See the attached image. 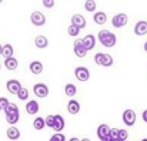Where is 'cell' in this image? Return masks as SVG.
Returning <instances> with one entry per match:
<instances>
[{"mask_svg":"<svg viewBox=\"0 0 147 141\" xmlns=\"http://www.w3.org/2000/svg\"><path fill=\"white\" fill-rule=\"evenodd\" d=\"M97 37H98V40H100V43H101L104 47H107V48L114 47V46H116V43H117V37H116V34L110 33L107 29L100 30V32H98Z\"/></svg>","mask_w":147,"mask_h":141,"instance_id":"6da1fadb","label":"cell"},{"mask_svg":"<svg viewBox=\"0 0 147 141\" xmlns=\"http://www.w3.org/2000/svg\"><path fill=\"white\" fill-rule=\"evenodd\" d=\"M6 113V120H7V123L10 124V126H14L17 121H19V117H20V114H19V107L16 105V104H9V107H7V110L4 111Z\"/></svg>","mask_w":147,"mask_h":141,"instance_id":"7a4b0ae2","label":"cell"},{"mask_svg":"<svg viewBox=\"0 0 147 141\" xmlns=\"http://www.w3.org/2000/svg\"><path fill=\"white\" fill-rule=\"evenodd\" d=\"M94 63L101 66V67H110V66H113V57L110 54L96 53L94 54Z\"/></svg>","mask_w":147,"mask_h":141,"instance_id":"3957f363","label":"cell"},{"mask_svg":"<svg viewBox=\"0 0 147 141\" xmlns=\"http://www.w3.org/2000/svg\"><path fill=\"white\" fill-rule=\"evenodd\" d=\"M74 76H76V79H77L79 81L84 83V81H87V80L90 79V71H89V68H86V67H76Z\"/></svg>","mask_w":147,"mask_h":141,"instance_id":"277c9868","label":"cell"},{"mask_svg":"<svg viewBox=\"0 0 147 141\" xmlns=\"http://www.w3.org/2000/svg\"><path fill=\"white\" fill-rule=\"evenodd\" d=\"M127 21H129V17H127V14H124V13H119V14H116V16L111 19V24H113L114 27H117V29L126 26Z\"/></svg>","mask_w":147,"mask_h":141,"instance_id":"5b68a950","label":"cell"},{"mask_svg":"<svg viewBox=\"0 0 147 141\" xmlns=\"http://www.w3.org/2000/svg\"><path fill=\"white\" fill-rule=\"evenodd\" d=\"M123 123L127 126V127H131V126H134V123H136V113L133 111V110H130V108H127L124 113H123Z\"/></svg>","mask_w":147,"mask_h":141,"instance_id":"8992f818","label":"cell"},{"mask_svg":"<svg viewBox=\"0 0 147 141\" xmlns=\"http://www.w3.org/2000/svg\"><path fill=\"white\" fill-rule=\"evenodd\" d=\"M30 20H32V23H33L34 26H37V27H40V26H43V24L46 23V17H45V14H43L42 11H37V10L32 13Z\"/></svg>","mask_w":147,"mask_h":141,"instance_id":"52a82bcc","label":"cell"},{"mask_svg":"<svg viewBox=\"0 0 147 141\" xmlns=\"http://www.w3.org/2000/svg\"><path fill=\"white\" fill-rule=\"evenodd\" d=\"M74 54L77 57H80V58L86 57V54H87V50H86V47L83 44V40L82 39L74 40Z\"/></svg>","mask_w":147,"mask_h":141,"instance_id":"ba28073f","label":"cell"},{"mask_svg":"<svg viewBox=\"0 0 147 141\" xmlns=\"http://www.w3.org/2000/svg\"><path fill=\"white\" fill-rule=\"evenodd\" d=\"M6 87H7V91L10 94H16L20 91V89L23 87L22 84H20V81L19 80H16V79H13V80H9L7 83H6Z\"/></svg>","mask_w":147,"mask_h":141,"instance_id":"9c48e42d","label":"cell"},{"mask_svg":"<svg viewBox=\"0 0 147 141\" xmlns=\"http://www.w3.org/2000/svg\"><path fill=\"white\" fill-rule=\"evenodd\" d=\"M33 91H34V94H36L37 97L45 98V97H47V94H49V89H47L46 84H43V83H37V84L33 87Z\"/></svg>","mask_w":147,"mask_h":141,"instance_id":"30bf717a","label":"cell"},{"mask_svg":"<svg viewBox=\"0 0 147 141\" xmlns=\"http://www.w3.org/2000/svg\"><path fill=\"white\" fill-rule=\"evenodd\" d=\"M71 24L76 26L77 29H84L87 23H86L84 16H82V14H74V16L71 17Z\"/></svg>","mask_w":147,"mask_h":141,"instance_id":"8fae6325","label":"cell"},{"mask_svg":"<svg viewBox=\"0 0 147 141\" xmlns=\"http://www.w3.org/2000/svg\"><path fill=\"white\" fill-rule=\"evenodd\" d=\"M39 103L36 101V100H30V101H27V104H26V113L27 114H30V115H34L36 113H39Z\"/></svg>","mask_w":147,"mask_h":141,"instance_id":"7c38bea8","label":"cell"},{"mask_svg":"<svg viewBox=\"0 0 147 141\" xmlns=\"http://www.w3.org/2000/svg\"><path fill=\"white\" fill-rule=\"evenodd\" d=\"M82 40H83V44H84L87 51H89V50H93L94 46H96V37H94L93 34H87V36H84Z\"/></svg>","mask_w":147,"mask_h":141,"instance_id":"4fadbf2b","label":"cell"},{"mask_svg":"<svg viewBox=\"0 0 147 141\" xmlns=\"http://www.w3.org/2000/svg\"><path fill=\"white\" fill-rule=\"evenodd\" d=\"M110 131H111V128L107 124H100L97 127V137L100 138V141L103 140V138H106V137H109L110 136Z\"/></svg>","mask_w":147,"mask_h":141,"instance_id":"5bb4252c","label":"cell"},{"mask_svg":"<svg viewBox=\"0 0 147 141\" xmlns=\"http://www.w3.org/2000/svg\"><path fill=\"white\" fill-rule=\"evenodd\" d=\"M134 33L137 36H144V34H147V21H144V20L137 21L136 26H134Z\"/></svg>","mask_w":147,"mask_h":141,"instance_id":"9a60e30c","label":"cell"},{"mask_svg":"<svg viewBox=\"0 0 147 141\" xmlns=\"http://www.w3.org/2000/svg\"><path fill=\"white\" fill-rule=\"evenodd\" d=\"M63 128H64V118H63L60 114H56V115H54V126H53V130H54L56 133H60Z\"/></svg>","mask_w":147,"mask_h":141,"instance_id":"2e32d148","label":"cell"},{"mask_svg":"<svg viewBox=\"0 0 147 141\" xmlns=\"http://www.w3.org/2000/svg\"><path fill=\"white\" fill-rule=\"evenodd\" d=\"M7 138L11 141L19 140V138H20V130H19L17 127H14V126H10V127L7 128Z\"/></svg>","mask_w":147,"mask_h":141,"instance_id":"e0dca14e","label":"cell"},{"mask_svg":"<svg viewBox=\"0 0 147 141\" xmlns=\"http://www.w3.org/2000/svg\"><path fill=\"white\" fill-rule=\"evenodd\" d=\"M67 111H69L70 114H77V113L80 111V104H79V101L70 100L69 104H67Z\"/></svg>","mask_w":147,"mask_h":141,"instance_id":"ac0fdd59","label":"cell"},{"mask_svg":"<svg viewBox=\"0 0 147 141\" xmlns=\"http://www.w3.org/2000/svg\"><path fill=\"white\" fill-rule=\"evenodd\" d=\"M29 68H30V71L33 74H40L43 71V63H40V61H32Z\"/></svg>","mask_w":147,"mask_h":141,"instance_id":"d6986e66","label":"cell"},{"mask_svg":"<svg viewBox=\"0 0 147 141\" xmlns=\"http://www.w3.org/2000/svg\"><path fill=\"white\" fill-rule=\"evenodd\" d=\"M93 20H94V23H96V24H104V23L107 21V16H106V13H104V11H96V13H94Z\"/></svg>","mask_w":147,"mask_h":141,"instance_id":"ffe728a7","label":"cell"},{"mask_svg":"<svg viewBox=\"0 0 147 141\" xmlns=\"http://www.w3.org/2000/svg\"><path fill=\"white\" fill-rule=\"evenodd\" d=\"M17 66H19V63H17V60H16L14 57H11V58H6V60H4V67H6L7 70H10V71L16 70Z\"/></svg>","mask_w":147,"mask_h":141,"instance_id":"44dd1931","label":"cell"},{"mask_svg":"<svg viewBox=\"0 0 147 141\" xmlns=\"http://www.w3.org/2000/svg\"><path fill=\"white\" fill-rule=\"evenodd\" d=\"M34 44H36V47H39V48H46V47L49 46V40L45 36H37L34 39Z\"/></svg>","mask_w":147,"mask_h":141,"instance_id":"7402d4cb","label":"cell"},{"mask_svg":"<svg viewBox=\"0 0 147 141\" xmlns=\"http://www.w3.org/2000/svg\"><path fill=\"white\" fill-rule=\"evenodd\" d=\"M13 53H14V50H13V46H11V44H4V46H3L1 56L4 57V60H6V58H11V57H13Z\"/></svg>","mask_w":147,"mask_h":141,"instance_id":"603a6c76","label":"cell"},{"mask_svg":"<svg viewBox=\"0 0 147 141\" xmlns=\"http://www.w3.org/2000/svg\"><path fill=\"white\" fill-rule=\"evenodd\" d=\"M64 93H66L67 97H74L76 93H77V89H76L74 84L69 83V84H66V87H64Z\"/></svg>","mask_w":147,"mask_h":141,"instance_id":"cb8c5ba5","label":"cell"},{"mask_svg":"<svg viewBox=\"0 0 147 141\" xmlns=\"http://www.w3.org/2000/svg\"><path fill=\"white\" fill-rule=\"evenodd\" d=\"M33 127H34L36 130H43V128L46 127L45 118H43V117H36V120L33 121Z\"/></svg>","mask_w":147,"mask_h":141,"instance_id":"d4e9b609","label":"cell"},{"mask_svg":"<svg viewBox=\"0 0 147 141\" xmlns=\"http://www.w3.org/2000/svg\"><path fill=\"white\" fill-rule=\"evenodd\" d=\"M17 98H19V100H22V101L27 100V98H29V90H27L26 87H22V89H20V91L17 93Z\"/></svg>","mask_w":147,"mask_h":141,"instance_id":"484cf974","label":"cell"},{"mask_svg":"<svg viewBox=\"0 0 147 141\" xmlns=\"http://www.w3.org/2000/svg\"><path fill=\"white\" fill-rule=\"evenodd\" d=\"M96 7H97L96 1H93V0H87V1H84V9H86L87 11H94Z\"/></svg>","mask_w":147,"mask_h":141,"instance_id":"4316f807","label":"cell"},{"mask_svg":"<svg viewBox=\"0 0 147 141\" xmlns=\"http://www.w3.org/2000/svg\"><path fill=\"white\" fill-rule=\"evenodd\" d=\"M129 138V133H127V130H120L119 128V137H117V141H127Z\"/></svg>","mask_w":147,"mask_h":141,"instance_id":"83f0119b","label":"cell"},{"mask_svg":"<svg viewBox=\"0 0 147 141\" xmlns=\"http://www.w3.org/2000/svg\"><path fill=\"white\" fill-rule=\"evenodd\" d=\"M69 34L70 36H73V37H76V36H79V33H80V29H77L76 26H73V24H70L69 26Z\"/></svg>","mask_w":147,"mask_h":141,"instance_id":"f1b7e54d","label":"cell"},{"mask_svg":"<svg viewBox=\"0 0 147 141\" xmlns=\"http://www.w3.org/2000/svg\"><path fill=\"white\" fill-rule=\"evenodd\" d=\"M49 141H66V137H64V134H61V133H56V134H53V136L50 137Z\"/></svg>","mask_w":147,"mask_h":141,"instance_id":"f546056e","label":"cell"},{"mask_svg":"<svg viewBox=\"0 0 147 141\" xmlns=\"http://www.w3.org/2000/svg\"><path fill=\"white\" fill-rule=\"evenodd\" d=\"M9 104H10V103H9V100H7L6 97H0V108H1V110L6 111L7 107H9Z\"/></svg>","mask_w":147,"mask_h":141,"instance_id":"4dcf8cb0","label":"cell"},{"mask_svg":"<svg viewBox=\"0 0 147 141\" xmlns=\"http://www.w3.org/2000/svg\"><path fill=\"white\" fill-rule=\"evenodd\" d=\"M45 121H46V126H47V127H51V128H53V126H54V115H47V117L45 118Z\"/></svg>","mask_w":147,"mask_h":141,"instance_id":"1f68e13d","label":"cell"},{"mask_svg":"<svg viewBox=\"0 0 147 141\" xmlns=\"http://www.w3.org/2000/svg\"><path fill=\"white\" fill-rule=\"evenodd\" d=\"M110 137L113 138V141L117 140V137H119V128H111V131H110Z\"/></svg>","mask_w":147,"mask_h":141,"instance_id":"d6a6232c","label":"cell"},{"mask_svg":"<svg viewBox=\"0 0 147 141\" xmlns=\"http://www.w3.org/2000/svg\"><path fill=\"white\" fill-rule=\"evenodd\" d=\"M54 4H56V1H54V0H43V6H45V7H47V9H51Z\"/></svg>","mask_w":147,"mask_h":141,"instance_id":"836d02e7","label":"cell"},{"mask_svg":"<svg viewBox=\"0 0 147 141\" xmlns=\"http://www.w3.org/2000/svg\"><path fill=\"white\" fill-rule=\"evenodd\" d=\"M142 117H143V121H144V123H147V110H144V111H143Z\"/></svg>","mask_w":147,"mask_h":141,"instance_id":"e575fe53","label":"cell"},{"mask_svg":"<svg viewBox=\"0 0 147 141\" xmlns=\"http://www.w3.org/2000/svg\"><path fill=\"white\" fill-rule=\"evenodd\" d=\"M69 141H82V140H79L77 137H73V138H70V140H69Z\"/></svg>","mask_w":147,"mask_h":141,"instance_id":"d590c367","label":"cell"},{"mask_svg":"<svg viewBox=\"0 0 147 141\" xmlns=\"http://www.w3.org/2000/svg\"><path fill=\"white\" fill-rule=\"evenodd\" d=\"M1 51H3V46L0 44V56H1Z\"/></svg>","mask_w":147,"mask_h":141,"instance_id":"8d00e7d4","label":"cell"},{"mask_svg":"<svg viewBox=\"0 0 147 141\" xmlns=\"http://www.w3.org/2000/svg\"><path fill=\"white\" fill-rule=\"evenodd\" d=\"M144 51H147V42L144 43Z\"/></svg>","mask_w":147,"mask_h":141,"instance_id":"74e56055","label":"cell"},{"mask_svg":"<svg viewBox=\"0 0 147 141\" xmlns=\"http://www.w3.org/2000/svg\"><path fill=\"white\" fill-rule=\"evenodd\" d=\"M82 141H90V140H89V138H83Z\"/></svg>","mask_w":147,"mask_h":141,"instance_id":"f35d334b","label":"cell"},{"mask_svg":"<svg viewBox=\"0 0 147 141\" xmlns=\"http://www.w3.org/2000/svg\"><path fill=\"white\" fill-rule=\"evenodd\" d=\"M142 141H147V138H143V140H142Z\"/></svg>","mask_w":147,"mask_h":141,"instance_id":"ab89813d","label":"cell"},{"mask_svg":"<svg viewBox=\"0 0 147 141\" xmlns=\"http://www.w3.org/2000/svg\"><path fill=\"white\" fill-rule=\"evenodd\" d=\"M0 67H1V64H0Z\"/></svg>","mask_w":147,"mask_h":141,"instance_id":"60d3db41","label":"cell"},{"mask_svg":"<svg viewBox=\"0 0 147 141\" xmlns=\"http://www.w3.org/2000/svg\"><path fill=\"white\" fill-rule=\"evenodd\" d=\"M0 111H1V108H0Z\"/></svg>","mask_w":147,"mask_h":141,"instance_id":"b9f144b4","label":"cell"},{"mask_svg":"<svg viewBox=\"0 0 147 141\" xmlns=\"http://www.w3.org/2000/svg\"><path fill=\"white\" fill-rule=\"evenodd\" d=\"M114 141H117V140H114Z\"/></svg>","mask_w":147,"mask_h":141,"instance_id":"7bdbcfd3","label":"cell"}]
</instances>
